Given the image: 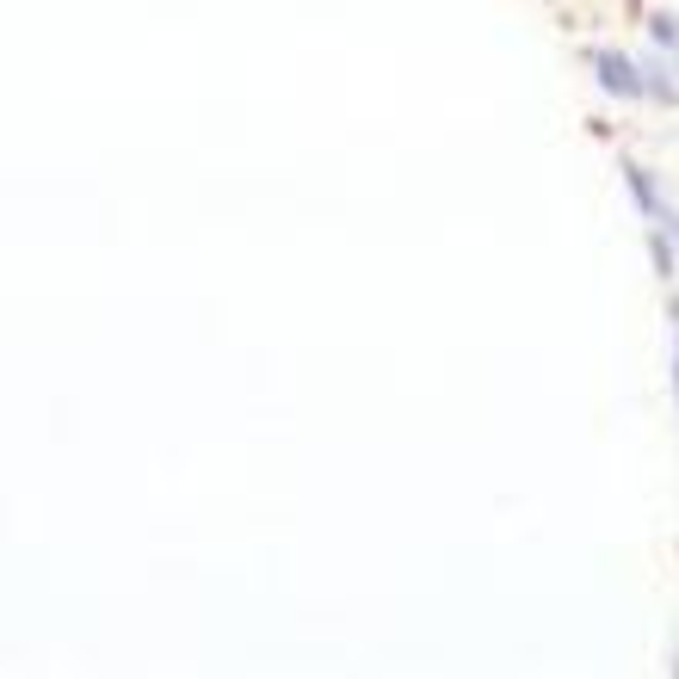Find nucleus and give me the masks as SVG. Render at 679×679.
<instances>
[{
	"mask_svg": "<svg viewBox=\"0 0 679 679\" xmlns=\"http://www.w3.org/2000/svg\"><path fill=\"white\" fill-rule=\"evenodd\" d=\"M599 81L612 87V93H624V99H630V93H642V81L630 75V62H624V56H599Z\"/></svg>",
	"mask_w": 679,
	"mask_h": 679,
	"instance_id": "nucleus-1",
	"label": "nucleus"
},
{
	"mask_svg": "<svg viewBox=\"0 0 679 679\" xmlns=\"http://www.w3.org/2000/svg\"><path fill=\"white\" fill-rule=\"evenodd\" d=\"M630 192L642 198V217H649V223H661V217H667V204L655 198V186H649V173H642V167H630Z\"/></svg>",
	"mask_w": 679,
	"mask_h": 679,
	"instance_id": "nucleus-2",
	"label": "nucleus"
},
{
	"mask_svg": "<svg viewBox=\"0 0 679 679\" xmlns=\"http://www.w3.org/2000/svg\"><path fill=\"white\" fill-rule=\"evenodd\" d=\"M649 31H655V44H667V50H679V25H673V19H655Z\"/></svg>",
	"mask_w": 679,
	"mask_h": 679,
	"instance_id": "nucleus-3",
	"label": "nucleus"
},
{
	"mask_svg": "<svg viewBox=\"0 0 679 679\" xmlns=\"http://www.w3.org/2000/svg\"><path fill=\"white\" fill-rule=\"evenodd\" d=\"M673 359H679V321H673ZM673 377H679V365H673Z\"/></svg>",
	"mask_w": 679,
	"mask_h": 679,
	"instance_id": "nucleus-4",
	"label": "nucleus"
}]
</instances>
